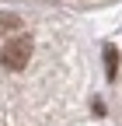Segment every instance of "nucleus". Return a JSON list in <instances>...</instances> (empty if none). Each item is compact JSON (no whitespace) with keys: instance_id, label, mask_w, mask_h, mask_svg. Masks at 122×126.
<instances>
[{"instance_id":"f257e3e1","label":"nucleus","mask_w":122,"mask_h":126,"mask_svg":"<svg viewBox=\"0 0 122 126\" xmlns=\"http://www.w3.org/2000/svg\"><path fill=\"white\" fill-rule=\"evenodd\" d=\"M0 60H4L7 70H24V63L32 60V39H28V35H14V39L4 46Z\"/></svg>"},{"instance_id":"f03ea898","label":"nucleus","mask_w":122,"mask_h":126,"mask_svg":"<svg viewBox=\"0 0 122 126\" xmlns=\"http://www.w3.org/2000/svg\"><path fill=\"white\" fill-rule=\"evenodd\" d=\"M105 74H108V81L119 74V53H115V46H108V49H105Z\"/></svg>"},{"instance_id":"7ed1b4c3","label":"nucleus","mask_w":122,"mask_h":126,"mask_svg":"<svg viewBox=\"0 0 122 126\" xmlns=\"http://www.w3.org/2000/svg\"><path fill=\"white\" fill-rule=\"evenodd\" d=\"M21 21L14 18V14H0V28H18Z\"/></svg>"}]
</instances>
